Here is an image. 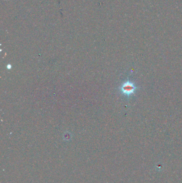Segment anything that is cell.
<instances>
[{
    "mask_svg": "<svg viewBox=\"0 0 182 183\" xmlns=\"http://www.w3.org/2000/svg\"><path fill=\"white\" fill-rule=\"evenodd\" d=\"M138 87L135 84L130 80H127L123 82L120 87V92L122 95L127 97H130L135 94Z\"/></svg>",
    "mask_w": 182,
    "mask_h": 183,
    "instance_id": "6da1fadb",
    "label": "cell"
},
{
    "mask_svg": "<svg viewBox=\"0 0 182 183\" xmlns=\"http://www.w3.org/2000/svg\"><path fill=\"white\" fill-rule=\"evenodd\" d=\"M11 68H12V66H11L10 64H8V65H7V68H8V69H9V70H10V69H11Z\"/></svg>",
    "mask_w": 182,
    "mask_h": 183,
    "instance_id": "7a4b0ae2",
    "label": "cell"
}]
</instances>
